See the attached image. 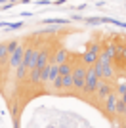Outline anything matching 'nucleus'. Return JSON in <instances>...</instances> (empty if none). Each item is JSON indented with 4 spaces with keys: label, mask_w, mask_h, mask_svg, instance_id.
I'll return each instance as SVG.
<instances>
[{
    "label": "nucleus",
    "mask_w": 126,
    "mask_h": 128,
    "mask_svg": "<svg viewBox=\"0 0 126 128\" xmlns=\"http://www.w3.org/2000/svg\"><path fill=\"white\" fill-rule=\"evenodd\" d=\"M86 65L84 63H76L73 67V88L74 90H84V84H86Z\"/></svg>",
    "instance_id": "f257e3e1"
},
{
    "label": "nucleus",
    "mask_w": 126,
    "mask_h": 128,
    "mask_svg": "<svg viewBox=\"0 0 126 128\" xmlns=\"http://www.w3.org/2000/svg\"><path fill=\"white\" fill-rule=\"evenodd\" d=\"M67 59H69V52H67V50H63V48H59L58 52L50 58V61H56L58 65H61L63 61H67Z\"/></svg>",
    "instance_id": "0eeeda50"
},
{
    "label": "nucleus",
    "mask_w": 126,
    "mask_h": 128,
    "mask_svg": "<svg viewBox=\"0 0 126 128\" xmlns=\"http://www.w3.org/2000/svg\"><path fill=\"white\" fill-rule=\"evenodd\" d=\"M100 52H101V44L100 42H90L88 48H86V52L82 54V63L86 65V67L94 65L96 59H98V56H100Z\"/></svg>",
    "instance_id": "f03ea898"
},
{
    "label": "nucleus",
    "mask_w": 126,
    "mask_h": 128,
    "mask_svg": "<svg viewBox=\"0 0 126 128\" xmlns=\"http://www.w3.org/2000/svg\"><path fill=\"white\" fill-rule=\"evenodd\" d=\"M59 75V65L56 61H50V75H48V82H54V78Z\"/></svg>",
    "instance_id": "6e6552de"
},
{
    "label": "nucleus",
    "mask_w": 126,
    "mask_h": 128,
    "mask_svg": "<svg viewBox=\"0 0 126 128\" xmlns=\"http://www.w3.org/2000/svg\"><path fill=\"white\" fill-rule=\"evenodd\" d=\"M109 92H113L111 84H109V82H105V80H101V78H100V84H98V88H96V96H98V100H105Z\"/></svg>",
    "instance_id": "423d86ee"
},
{
    "label": "nucleus",
    "mask_w": 126,
    "mask_h": 128,
    "mask_svg": "<svg viewBox=\"0 0 126 128\" xmlns=\"http://www.w3.org/2000/svg\"><path fill=\"white\" fill-rule=\"evenodd\" d=\"M29 78H31L32 84H38V82H40V69H38V67H32V69L29 71Z\"/></svg>",
    "instance_id": "1a4fd4ad"
},
{
    "label": "nucleus",
    "mask_w": 126,
    "mask_h": 128,
    "mask_svg": "<svg viewBox=\"0 0 126 128\" xmlns=\"http://www.w3.org/2000/svg\"><path fill=\"white\" fill-rule=\"evenodd\" d=\"M116 115H124L126 117V103H124V100H118V98H116Z\"/></svg>",
    "instance_id": "9b49d317"
},
{
    "label": "nucleus",
    "mask_w": 126,
    "mask_h": 128,
    "mask_svg": "<svg viewBox=\"0 0 126 128\" xmlns=\"http://www.w3.org/2000/svg\"><path fill=\"white\" fill-rule=\"evenodd\" d=\"M10 58V52H8V44L0 42V63H6Z\"/></svg>",
    "instance_id": "9d476101"
},
{
    "label": "nucleus",
    "mask_w": 126,
    "mask_h": 128,
    "mask_svg": "<svg viewBox=\"0 0 126 128\" xmlns=\"http://www.w3.org/2000/svg\"><path fill=\"white\" fill-rule=\"evenodd\" d=\"M23 54H25V46H21V42H19V46L16 48V52H12L10 54V67L12 69H17L21 63H23Z\"/></svg>",
    "instance_id": "20e7f679"
},
{
    "label": "nucleus",
    "mask_w": 126,
    "mask_h": 128,
    "mask_svg": "<svg viewBox=\"0 0 126 128\" xmlns=\"http://www.w3.org/2000/svg\"><path fill=\"white\" fill-rule=\"evenodd\" d=\"M120 96H122V100H124V103H126V90H124V92H122Z\"/></svg>",
    "instance_id": "dca6fc26"
},
{
    "label": "nucleus",
    "mask_w": 126,
    "mask_h": 128,
    "mask_svg": "<svg viewBox=\"0 0 126 128\" xmlns=\"http://www.w3.org/2000/svg\"><path fill=\"white\" fill-rule=\"evenodd\" d=\"M54 86H56V90H61L63 88V76L61 75H58L56 78H54Z\"/></svg>",
    "instance_id": "4468645a"
},
{
    "label": "nucleus",
    "mask_w": 126,
    "mask_h": 128,
    "mask_svg": "<svg viewBox=\"0 0 126 128\" xmlns=\"http://www.w3.org/2000/svg\"><path fill=\"white\" fill-rule=\"evenodd\" d=\"M105 111H107V115H115L116 113V94L115 92H109L107 98H105Z\"/></svg>",
    "instance_id": "39448f33"
},
{
    "label": "nucleus",
    "mask_w": 126,
    "mask_h": 128,
    "mask_svg": "<svg viewBox=\"0 0 126 128\" xmlns=\"http://www.w3.org/2000/svg\"><path fill=\"white\" fill-rule=\"evenodd\" d=\"M16 73H17V78H19V80H23V78H25L27 75H29V69H27L25 65L21 63L19 67H17V69H16Z\"/></svg>",
    "instance_id": "f8f14e48"
},
{
    "label": "nucleus",
    "mask_w": 126,
    "mask_h": 128,
    "mask_svg": "<svg viewBox=\"0 0 126 128\" xmlns=\"http://www.w3.org/2000/svg\"><path fill=\"white\" fill-rule=\"evenodd\" d=\"M63 88H73V73L63 75Z\"/></svg>",
    "instance_id": "ddd939ff"
},
{
    "label": "nucleus",
    "mask_w": 126,
    "mask_h": 128,
    "mask_svg": "<svg viewBox=\"0 0 126 128\" xmlns=\"http://www.w3.org/2000/svg\"><path fill=\"white\" fill-rule=\"evenodd\" d=\"M100 84V75H98V71L94 69V65H90L88 69H86V84H84V94H92V92L98 88Z\"/></svg>",
    "instance_id": "7ed1b4c3"
},
{
    "label": "nucleus",
    "mask_w": 126,
    "mask_h": 128,
    "mask_svg": "<svg viewBox=\"0 0 126 128\" xmlns=\"http://www.w3.org/2000/svg\"><path fill=\"white\" fill-rule=\"evenodd\" d=\"M17 46H19V42H17V40H12V42H8V52H16V48Z\"/></svg>",
    "instance_id": "2eb2a0df"
}]
</instances>
